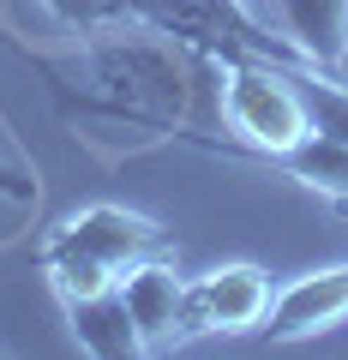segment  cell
Returning <instances> with one entry per match:
<instances>
[{
    "mask_svg": "<svg viewBox=\"0 0 348 360\" xmlns=\"http://www.w3.org/2000/svg\"><path fill=\"white\" fill-rule=\"evenodd\" d=\"M336 78H342V84H348V54H342V72H336Z\"/></svg>",
    "mask_w": 348,
    "mask_h": 360,
    "instance_id": "9",
    "label": "cell"
},
{
    "mask_svg": "<svg viewBox=\"0 0 348 360\" xmlns=\"http://www.w3.org/2000/svg\"><path fill=\"white\" fill-rule=\"evenodd\" d=\"M222 66V139L217 132H168L186 139L198 150L222 156H252V162H283L288 150H300L307 139H318V115H312L307 90L295 78V60H264V54H217Z\"/></svg>",
    "mask_w": 348,
    "mask_h": 360,
    "instance_id": "1",
    "label": "cell"
},
{
    "mask_svg": "<svg viewBox=\"0 0 348 360\" xmlns=\"http://www.w3.org/2000/svg\"><path fill=\"white\" fill-rule=\"evenodd\" d=\"M348 319V264L336 270H312V276H295L283 295L271 300L264 324H258V342H307V336L330 330V324Z\"/></svg>",
    "mask_w": 348,
    "mask_h": 360,
    "instance_id": "5",
    "label": "cell"
},
{
    "mask_svg": "<svg viewBox=\"0 0 348 360\" xmlns=\"http://www.w3.org/2000/svg\"><path fill=\"white\" fill-rule=\"evenodd\" d=\"M144 258H174V240L162 222L120 205H91V210H72L42 240V276L54 283L60 300H84L103 288H120L127 270Z\"/></svg>",
    "mask_w": 348,
    "mask_h": 360,
    "instance_id": "2",
    "label": "cell"
},
{
    "mask_svg": "<svg viewBox=\"0 0 348 360\" xmlns=\"http://www.w3.org/2000/svg\"><path fill=\"white\" fill-rule=\"evenodd\" d=\"M120 295H127V312H132V324H138L144 354H162V348L193 342V336H186V283L174 276L168 258L132 264L127 283H120Z\"/></svg>",
    "mask_w": 348,
    "mask_h": 360,
    "instance_id": "6",
    "label": "cell"
},
{
    "mask_svg": "<svg viewBox=\"0 0 348 360\" xmlns=\"http://www.w3.org/2000/svg\"><path fill=\"white\" fill-rule=\"evenodd\" d=\"M271 276L258 264H222L186 283V336H246L271 312Z\"/></svg>",
    "mask_w": 348,
    "mask_h": 360,
    "instance_id": "3",
    "label": "cell"
},
{
    "mask_svg": "<svg viewBox=\"0 0 348 360\" xmlns=\"http://www.w3.org/2000/svg\"><path fill=\"white\" fill-rule=\"evenodd\" d=\"M66 319H72L78 348H84V354H96V360H127V354H144L138 324H132L127 295H120V288H103V295H84V300H66Z\"/></svg>",
    "mask_w": 348,
    "mask_h": 360,
    "instance_id": "7",
    "label": "cell"
},
{
    "mask_svg": "<svg viewBox=\"0 0 348 360\" xmlns=\"http://www.w3.org/2000/svg\"><path fill=\"white\" fill-rule=\"evenodd\" d=\"M246 13H252L264 30H276L307 66H318V72H330V78L342 72L348 0H246Z\"/></svg>",
    "mask_w": 348,
    "mask_h": 360,
    "instance_id": "4",
    "label": "cell"
},
{
    "mask_svg": "<svg viewBox=\"0 0 348 360\" xmlns=\"http://www.w3.org/2000/svg\"><path fill=\"white\" fill-rule=\"evenodd\" d=\"M234 6H246V0H234Z\"/></svg>",
    "mask_w": 348,
    "mask_h": 360,
    "instance_id": "10",
    "label": "cell"
},
{
    "mask_svg": "<svg viewBox=\"0 0 348 360\" xmlns=\"http://www.w3.org/2000/svg\"><path fill=\"white\" fill-rule=\"evenodd\" d=\"M0 198H13V205H30V198H37V180H30L25 168L0 162Z\"/></svg>",
    "mask_w": 348,
    "mask_h": 360,
    "instance_id": "8",
    "label": "cell"
}]
</instances>
